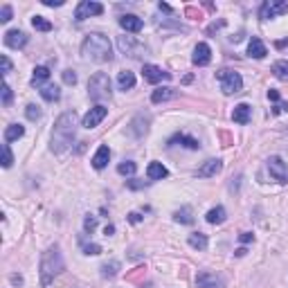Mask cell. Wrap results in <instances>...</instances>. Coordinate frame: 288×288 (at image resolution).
<instances>
[{
	"label": "cell",
	"instance_id": "cell-17",
	"mask_svg": "<svg viewBox=\"0 0 288 288\" xmlns=\"http://www.w3.org/2000/svg\"><path fill=\"white\" fill-rule=\"evenodd\" d=\"M119 25H122V29H126V32H140V29L144 27V20L138 18L135 14H124L122 18H119Z\"/></svg>",
	"mask_w": 288,
	"mask_h": 288
},
{
	"label": "cell",
	"instance_id": "cell-6",
	"mask_svg": "<svg viewBox=\"0 0 288 288\" xmlns=\"http://www.w3.org/2000/svg\"><path fill=\"white\" fill-rule=\"evenodd\" d=\"M117 45H119V50H122V54L131 56V59H140V56H144L146 52H149V48H146L144 43H140L135 36H119Z\"/></svg>",
	"mask_w": 288,
	"mask_h": 288
},
{
	"label": "cell",
	"instance_id": "cell-21",
	"mask_svg": "<svg viewBox=\"0 0 288 288\" xmlns=\"http://www.w3.org/2000/svg\"><path fill=\"white\" fill-rule=\"evenodd\" d=\"M248 54L252 56V59H264V56L268 54L264 41H261V39H252V41H250V43H248Z\"/></svg>",
	"mask_w": 288,
	"mask_h": 288
},
{
	"label": "cell",
	"instance_id": "cell-4",
	"mask_svg": "<svg viewBox=\"0 0 288 288\" xmlns=\"http://www.w3.org/2000/svg\"><path fill=\"white\" fill-rule=\"evenodd\" d=\"M111 77L106 72H95V75L88 79V95L95 102H102V99H111Z\"/></svg>",
	"mask_w": 288,
	"mask_h": 288
},
{
	"label": "cell",
	"instance_id": "cell-8",
	"mask_svg": "<svg viewBox=\"0 0 288 288\" xmlns=\"http://www.w3.org/2000/svg\"><path fill=\"white\" fill-rule=\"evenodd\" d=\"M268 171H270V176L275 178L277 182H288V165L279 158V155H272V158H268Z\"/></svg>",
	"mask_w": 288,
	"mask_h": 288
},
{
	"label": "cell",
	"instance_id": "cell-23",
	"mask_svg": "<svg viewBox=\"0 0 288 288\" xmlns=\"http://www.w3.org/2000/svg\"><path fill=\"white\" fill-rule=\"evenodd\" d=\"M174 97H176L174 88H155L153 95H151V102H153V104H162V102H167V99H174Z\"/></svg>",
	"mask_w": 288,
	"mask_h": 288
},
{
	"label": "cell",
	"instance_id": "cell-46",
	"mask_svg": "<svg viewBox=\"0 0 288 288\" xmlns=\"http://www.w3.org/2000/svg\"><path fill=\"white\" fill-rule=\"evenodd\" d=\"M129 221H131V223H140V221H142V216H140L138 212H131V214H129Z\"/></svg>",
	"mask_w": 288,
	"mask_h": 288
},
{
	"label": "cell",
	"instance_id": "cell-27",
	"mask_svg": "<svg viewBox=\"0 0 288 288\" xmlns=\"http://www.w3.org/2000/svg\"><path fill=\"white\" fill-rule=\"evenodd\" d=\"M207 223H212V225H218V223H223L225 221V207H221V205H216V207H212L207 212Z\"/></svg>",
	"mask_w": 288,
	"mask_h": 288
},
{
	"label": "cell",
	"instance_id": "cell-35",
	"mask_svg": "<svg viewBox=\"0 0 288 288\" xmlns=\"http://www.w3.org/2000/svg\"><path fill=\"white\" fill-rule=\"evenodd\" d=\"M12 162H14L12 149H9V142H5L3 144V167H5V169H9V167H12Z\"/></svg>",
	"mask_w": 288,
	"mask_h": 288
},
{
	"label": "cell",
	"instance_id": "cell-24",
	"mask_svg": "<svg viewBox=\"0 0 288 288\" xmlns=\"http://www.w3.org/2000/svg\"><path fill=\"white\" fill-rule=\"evenodd\" d=\"M41 97H43L45 102H56V99L61 97L59 86H54V83H45V86H41Z\"/></svg>",
	"mask_w": 288,
	"mask_h": 288
},
{
	"label": "cell",
	"instance_id": "cell-28",
	"mask_svg": "<svg viewBox=\"0 0 288 288\" xmlns=\"http://www.w3.org/2000/svg\"><path fill=\"white\" fill-rule=\"evenodd\" d=\"M50 79V70L45 66H39L34 68V75H32V86H41V83H45Z\"/></svg>",
	"mask_w": 288,
	"mask_h": 288
},
{
	"label": "cell",
	"instance_id": "cell-7",
	"mask_svg": "<svg viewBox=\"0 0 288 288\" xmlns=\"http://www.w3.org/2000/svg\"><path fill=\"white\" fill-rule=\"evenodd\" d=\"M281 14H288V3H284V0H268V3H264L259 9L261 20H270L275 16H281Z\"/></svg>",
	"mask_w": 288,
	"mask_h": 288
},
{
	"label": "cell",
	"instance_id": "cell-3",
	"mask_svg": "<svg viewBox=\"0 0 288 288\" xmlns=\"http://www.w3.org/2000/svg\"><path fill=\"white\" fill-rule=\"evenodd\" d=\"M66 268L63 254H61L59 245H52L41 257V286H50L54 281V277Z\"/></svg>",
	"mask_w": 288,
	"mask_h": 288
},
{
	"label": "cell",
	"instance_id": "cell-50",
	"mask_svg": "<svg viewBox=\"0 0 288 288\" xmlns=\"http://www.w3.org/2000/svg\"><path fill=\"white\" fill-rule=\"evenodd\" d=\"M158 7H160V12H171V7H169V5H165V3H160Z\"/></svg>",
	"mask_w": 288,
	"mask_h": 288
},
{
	"label": "cell",
	"instance_id": "cell-33",
	"mask_svg": "<svg viewBox=\"0 0 288 288\" xmlns=\"http://www.w3.org/2000/svg\"><path fill=\"white\" fill-rule=\"evenodd\" d=\"M32 25H34V29H39V32H50V29H52V23L48 18H43V16H34Z\"/></svg>",
	"mask_w": 288,
	"mask_h": 288
},
{
	"label": "cell",
	"instance_id": "cell-38",
	"mask_svg": "<svg viewBox=\"0 0 288 288\" xmlns=\"http://www.w3.org/2000/svg\"><path fill=\"white\" fill-rule=\"evenodd\" d=\"M95 228H97V218L88 214V216L83 218V230H86V232H92V230H95Z\"/></svg>",
	"mask_w": 288,
	"mask_h": 288
},
{
	"label": "cell",
	"instance_id": "cell-43",
	"mask_svg": "<svg viewBox=\"0 0 288 288\" xmlns=\"http://www.w3.org/2000/svg\"><path fill=\"white\" fill-rule=\"evenodd\" d=\"M272 113H288V102H277V106Z\"/></svg>",
	"mask_w": 288,
	"mask_h": 288
},
{
	"label": "cell",
	"instance_id": "cell-2",
	"mask_svg": "<svg viewBox=\"0 0 288 288\" xmlns=\"http://www.w3.org/2000/svg\"><path fill=\"white\" fill-rule=\"evenodd\" d=\"M81 56L86 61H95V63H106L113 59V45L108 36L104 34H88L81 43Z\"/></svg>",
	"mask_w": 288,
	"mask_h": 288
},
{
	"label": "cell",
	"instance_id": "cell-41",
	"mask_svg": "<svg viewBox=\"0 0 288 288\" xmlns=\"http://www.w3.org/2000/svg\"><path fill=\"white\" fill-rule=\"evenodd\" d=\"M3 104H5V106H9V104H12V88H9L7 83L3 86Z\"/></svg>",
	"mask_w": 288,
	"mask_h": 288
},
{
	"label": "cell",
	"instance_id": "cell-48",
	"mask_svg": "<svg viewBox=\"0 0 288 288\" xmlns=\"http://www.w3.org/2000/svg\"><path fill=\"white\" fill-rule=\"evenodd\" d=\"M113 232H115V225H106V228H104V234H106V237H111Z\"/></svg>",
	"mask_w": 288,
	"mask_h": 288
},
{
	"label": "cell",
	"instance_id": "cell-20",
	"mask_svg": "<svg viewBox=\"0 0 288 288\" xmlns=\"http://www.w3.org/2000/svg\"><path fill=\"white\" fill-rule=\"evenodd\" d=\"M146 176H149V180H162V178L169 176V171H167V167L162 162H151L146 167Z\"/></svg>",
	"mask_w": 288,
	"mask_h": 288
},
{
	"label": "cell",
	"instance_id": "cell-11",
	"mask_svg": "<svg viewBox=\"0 0 288 288\" xmlns=\"http://www.w3.org/2000/svg\"><path fill=\"white\" fill-rule=\"evenodd\" d=\"M142 77H144V81H149V83H160V81L171 79V75L167 70H162L158 66H151V63H146L142 68Z\"/></svg>",
	"mask_w": 288,
	"mask_h": 288
},
{
	"label": "cell",
	"instance_id": "cell-25",
	"mask_svg": "<svg viewBox=\"0 0 288 288\" xmlns=\"http://www.w3.org/2000/svg\"><path fill=\"white\" fill-rule=\"evenodd\" d=\"M25 135V129L20 124H9L5 129V142H14V140H20Z\"/></svg>",
	"mask_w": 288,
	"mask_h": 288
},
{
	"label": "cell",
	"instance_id": "cell-29",
	"mask_svg": "<svg viewBox=\"0 0 288 288\" xmlns=\"http://www.w3.org/2000/svg\"><path fill=\"white\" fill-rule=\"evenodd\" d=\"M187 241H189V245H191L194 250H205V248H207V243H209L207 237H205V234H201V232L189 234V239H187Z\"/></svg>",
	"mask_w": 288,
	"mask_h": 288
},
{
	"label": "cell",
	"instance_id": "cell-18",
	"mask_svg": "<svg viewBox=\"0 0 288 288\" xmlns=\"http://www.w3.org/2000/svg\"><path fill=\"white\" fill-rule=\"evenodd\" d=\"M250 117H252V108H250L248 104H239V106H234L232 119H234L237 124H248Z\"/></svg>",
	"mask_w": 288,
	"mask_h": 288
},
{
	"label": "cell",
	"instance_id": "cell-19",
	"mask_svg": "<svg viewBox=\"0 0 288 288\" xmlns=\"http://www.w3.org/2000/svg\"><path fill=\"white\" fill-rule=\"evenodd\" d=\"M108 160H111V149H108L106 144H102L97 149V153L92 155V167H95V169H104V167L108 165Z\"/></svg>",
	"mask_w": 288,
	"mask_h": 288
},
{
	"label": "cell",
	"instance_id": "cell-14",
	"mask_svg": "<svg viewBox=\"0 0 288 288\" xmlns=\"http://www.w3.org/2000/svg\"><path fill=\"white\" fill-rule=\"evenodd\" d=\"M194 66H207L212 61V50H209L207 43H198L194 48V56H191Z\"/></svg>",
	"mask_w": 288,
	"mask_h": 288
},
{
	"label": "cell",
	"instance_id": "cell-39",
	"mask_svg": "<svg viewBox=\"0 0 288 288\" xmlns=\"http://www.w3.org/2000/svg\"><path fill=\"white\" fill-rule=\"evenodd\" d=\"M9 20H12V7L3 5V9H0V23H9Z\"/></svg>",
	"mask_w": 288,
	"mask_h": 288
},
{
	"label": "cell",
	"instance_id": "cell-49",
	"mask_svg": "<svg viewBox=\"0 0 288 288\" xmlns=\"http://www.w3.org/2000/svg\"><path fill=\"white\" fill-rule=\"evenodd\" d=\"M12 284H23V277H20V275H12Z\"/></svg>",
	"mask_w": 288,
	"mask_h": 288
},
{
	"label": "cell",
	"instance_id": "cell-16",
	"mask_svg": "<svg viewBox=\"0 0 288 288\" xmlns=\"http://www.w3.org/2000/svg\"><path fill=\"white\" fill-rule=\"evenodd\" d=\"M149 115H135L133 122H131V135H135V138H142V135L149 131Z\"/></svg>",
	"mask_w": 288,
	"mask_h": 288
},
{
	"label": "cell",
	"instance_id": "cell-12",
	"mask_svg": "<svg viewBox=\"0 0 288 288\" xmlns=\"http://www.w3.org/2000/svg\"><path fill=\"white\" fill-rule=\"evenodd\" d=\"M27 34L20 32V29H9V32H5V45L7 48H14V50H20L27 45Z\"/></svg>",
	"mask_w": 288,
	"mask_h": 288
},
{
	"label": "cell",
	"instance_id": "cell-34",
	"mask_svg": "<svg viewBox=\"0 0 288 288\" xmlns=\"http://www.w3.org/2000/svg\"><path fill=\"white\" fill-rule=\"evenodd\" d=\"M135 171H138V165H135V162H131V160L122 162V165L117 167V174L119 176H133Z\"/></svg>",
	"mask_w": 288,
	"mask_h": 288
},
{
	"label": "cell",
	"instance_id": "cell-10",
	"mask_svg": "<svg viewBox=\"0 0 288 288\" xmlns=\"http://www.w3.org/2000/svg\"><path fill=\"white\" fill-rule=\"evenodd\" d=\"M106 115H108V108L99 104V106H92L90 111L83 115V122L81 124L86 129H95V126H99V124L104 122V117H106Z\"/></svg>",
	"mask_w": 288,
	"mask_h": 288
},
{
	"label": "cell",
	"instance_id": "cell-13",
	"mask_svg": "<svg viewBox=\"0 0 288 288\" xmlns=\"http://www.w3.org/2000/svg\"><path fill=\"white\" fill-rule=\"evenodd\" d=\"M196 286L198 288H223V279L216 275V272H201L196 277Z\"/></svg>",
	"mask_w": 288,
	"mask_h": 288
},
{
	"label": "cell",
	"instance_id": "cell-22",
	"mask_svg": "<svg viewBox=\"0 0 288 288\" xmlns=\"http://www.w3.org/2000/svg\"><path fill=\"white\" fill-rule=\"evenodd\" d=\"M117 86H119V90H124V92L131 90V88L135 86V75L131 70H122L117 75Z\"/></svg>",
	"mask_w": 288,
	"mask_h": 288
},
{
	"label": "cell",
	"instance_id": "cell-45",
	"mask_svg": "<svg viewBox=\"0 0 288 288\" xmlns=\"http://www.w3.org/2000/svg\"><path fill=\"white\" fill-rule=\"evenodd\" d=\"M239 239H241V243H250V241H254V237H252V234H250V232H243Z\"/></svg>",
	"mask_w": 288,
	"mask_h": 288
},
{
	"label": "cell",
	"instance_id": "cell-47",
	"mask_svg": "<svg viewBox=\"0 0 288 288\" xmlns=\"http://www.w3.org/2000/svg\"><path fill=\"white\" fill-rule=\"evenodd\" d=\"M268 99H270V102H279V92H277V90H268Z\"/></svg>",
	"mask_w": 288,
	"mask_h": 288
},
{
	"label": "cell",
	"instance_id": "cell-31",
	"mask_svg": "<svg viewBox=\"0 0 288 288\" xmlns=\"http://www.w3.org/2000/svg\"><path fill=\"white\" fill-rule=\"evenodd\" d=\"M174 221H178V223H185V225H189V223H194V216H191V209H189V207H182V209H178V212L174 214Z\"/></svg>",
	"mask_w": 288,
	"mask_h": 288
},
{
	"label": "cell",
	"instance_id": "cell-5",
	"mask_svg": "<svg viewBox=\"0 0 288 288\" xmlns=\"http://www.w3.org/2000/svg\"><path fill=\"white\" fill-rule=\"evenodd\" d=\"M218 81H221V90L225 95H234V92H241V88H243V79H241L239 72L230 70V68H223V70L216 72Z\"/></svg>",
	"mask_w": 288,
	"mask_h": 288
},
{
	"label": "cell",
	"instance_id": "cell-32",
	"mask_svg": "<svg viewBox=\"0 0 288 288\" xmlns=\"http://www.w3.org/2000/svg\"><path fill=\"white\" fill-rule=\"evenodd\" d=\"M119 268H122V266H119V261H108V264H104L102 266V277H115L119 272Z\"/></svg>",
	"mask_w": 288,
	"mask_h": 288
},
{
	"label": "cell",
	"instance_id": "cell-42",
	"mask_svg": "<svg viewBox=\"0 0 288 288\" xmlns=\"http://www.w3.org/2000/svg\"><path fill=\"white\" fill-rule=\"evenodd\" d=\"M0 61H3V75H9V72H12V61H9V56L3 54Z\"/></svg>",
	"mask_w": 288,
	"mask_h": 288
},
{
	"label": "cell",
	"instance_id": "cell-15",
	"mask_svg": "<svg viewBox=\"0 0 288 288\" xmlns=\"http://www.w3.org/2000/svg\"><path fill=\"white\" fill-rule=\"evenodd\" d=\"M221 169H223V162L221 160H216V158L205 160L201 167H198V178H212V176H216Z\"/></svg>",
	"mask_w": 288,
	"mask_h": 288
},
{
	"label": "cell",
	"instance_id": "cell-30",
	"mask_svg": "<svg viewBox=\"0 0 288 288\" xmlns=\"http://www.w3.org/2000/svg\"><path fill=\"white\" fill-rule=\"evenodd\" d=\"M272 75H275L277 79L288 81V61H275V63H272Z\"/></svg>",
	"mask_w": 288,
	"mask_h": 288
},
{
	"label": "cell",
	"instance_id": "cell-44",
	"mask_svg": "<svg viewBox=\"0 0 288 288\" xmlns=\"http://www.w3.org/2000/svg\"><path fill=\"white\" fill-rule=\"evenodd\" d=\"M43 5H48V7H61L63 0H43Z\"/></svg>",
	"mask_w": 288,
	"mask_h": 288
},
{
	"label": "cell",
	"instance_id": "cell-36",
	"mask_svg": "<svg viewBox=\"0 0 288 288\" xmlns=\"http://www.w3.org/2000/svg\"><path fill=\"white\" fill-rule=\"evenodd\" d=\"M25 115H27L29 122H36V119H41V108L36 106V104H29V106L25 108Z\"/></svg>",
	"mask_w": 288,
	"mask_h": 288
},
{
	"label": "cell",
	"instance_id": "cell-40",
	"mask_svg": "<svg viewBox=\"0 0 288 288\" xmlns=\"http://www.w3.org/2000/svg\"><path fill=\"white\" fill-rule=\"evenodd\" d=\"M63 83H68V86H75V83H77V72L75 70H63Z\"/></svg>",
	"mask_w": 288,
	"mask_h": 288
},
{
	"label": "cell",
	"instance_id": "cell-26",
	"mask_svg": "<svg viewBox=\"0 0 288 288\" xmlns=\"http://www.w3.org/2000/svg\"><path fill=\"white\" fill-rule=\"evenodd\" d=\"M176 142H180L182 146H187V149H198V140H194V138H189V135H185V133H176L174 138L169 140V144H176Z\"/></svg>",
	"mask_w": 288,
	"mask_h": 288
},
{
	"label": "cell",
	"instance_id": "cell-9",
	"mask_svg": "<svg viewBox=\"0 0 288 288\" xmlns=\"http://www.w3.org/2000/svg\"><path fill=\"white\" fill-rule=\"evenodd\" d=\"M102 12H104V7L99 3H92V0H81V3L77 5L75 18L77 20H86V18H90V16H99Z\"/></svg>",
	"mask_w": 288,
	"mask_h": 288
},
{
	"label": "cell",
	"instance_id": "cell-1",
	"mask_svg": "<svg viewBox=\"0 0 288 288\" xmlns=\"http://www.w3.org/2000/svg\"><path fill=\"white\" fill-rule=\"evenodd\" d=\"M75 135H77V113L75 111H68V113H63L54 122L50 149L54 151V153H63V151L70 149Z\"/></svg>",
	"mask_w": 288,
	"mask_h": 288
},
{
	"label": "cell",
	"instance_id": "cell-37",
	"mask_svg": "<svg viewBox=\"0 0 288 288\" xmlns=\"http://www.w3.org/2000/svg\"><path fill=\"white\" fill-rule=\"evenodd\" d=\"M102 252V245H97V243H86L83 245V254H88V257H95V254H99Z\"/></svg>",
	"mask_w": 288,
	"mask_h": 288
}]
</instances>
